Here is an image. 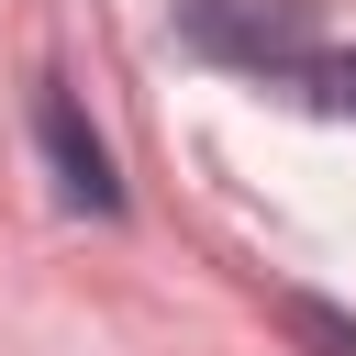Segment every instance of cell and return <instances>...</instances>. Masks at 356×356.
<instances>
[{
	"instance_id": "4",
	"label": "cell",
	"mask_w": 356,
	"mask_h": 356,
	"mask_svg": "<svg viewBox=\"0 0 356 356\" xmlns=\"http://www.w3.org/2000/svg\"><path fill=\"white\" fill-rule=\"evenodd\" d=\"M289 334H300L312 356H356V323H345V312H323V300H289Z\"/></svg>"
},
{
	"instance_id": "3",
	"label": "cell",
	"mask_w": 356,
	"mask_h": 356,
	"mask_svg": "<svg viewBox=\"0 0 356 356\" xmlns=\"http://www.w3.org/2000/svg\"><path fill=\"white\" fill-rule=\"evenodd\" d=\"M278 89H289V100H312V111H334V122H356V44H312Z\"/></svg>"
},
{
	"instance_id": "1",
	"label": "cell",
	"mask_w": 356,
	"mask_h": 356,
	"mask_svg": "<svg viewBox=\"0 0 356 356\" xmlns=\"http://www.w3.org/2000/svg\"><path fill=\"white\" fill-rule=\"evenodd\" d=\"M178 44L278 89V78L312 56V0H178Z\"/></svg>"
},
{
	"instance_id": "2",
	"label": "cell",
	"mask_w": 356,
	"mask_h": 356,
	"mask_svg": "<svg viewBox=\"0 0 356 356\" xmlns=\"http://www.w3.org/2000/svg\"><path fill=\"white\" fill-rule=\"evenodd\" d=\"M33 134H44V156H56V189H67V211H122V189H111V156H100V134L78 122V100H67V89H44Z\"/></svg>"
}]
</instances>
